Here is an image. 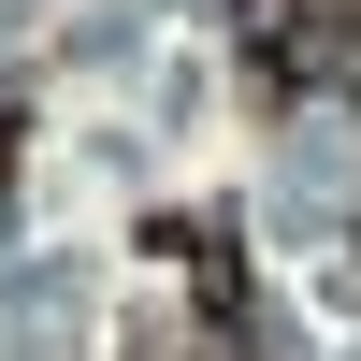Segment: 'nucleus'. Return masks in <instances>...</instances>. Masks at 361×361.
<instances>
[{"instance_id": "1", "label": "nucleus", "mask_w": 361, "mask_h": 361, "mask_svg": "<svg viewBox=\"0 0 361 361\" xmlns=\"http://www.w3.org/2000/svg\"><path fill=\"white\" fill-rule=\"evenodd\" d=\"M231 58H246L260 102L333 87V0H231Z\"/></svg>"}, {"instance_id": "2", "label": "nucleus", "mask_w": 361, "mask_h": 361, "mask_svg": "<svg viewBox=\"0 0 361 361\" xmlns=\"http://www.w3.org/2000/svg\"><path fill=\"white\" fill-rule=\"evenodd\" d=\"M145 246H159V260H188V275H202V304L231 318V289H246V275H231V217H159Z\"/></svg>"}, {"instance_id": "3", "label": "nucleus", "mask_w": 361, "mask_h": 361, "mask_svg": "<svg viewBox=\"0 0 361 361\" xmlns=\"http://www.w3.org/2000/svg\"><path fill=\"white\" fill-rule=\"evenodd\" d=\"M333 87L361 102V0H333Z\"/></svg>"}, {"instance_id": "4", "label": "nucleus", "mask_w": 361, "mask_h": 361, "mask_svg": "<svg viewBox=\"0 0 361 361\" xmlns=\"http://www.w3.org/2000/svg\"><path fill=\"white\" fill-rule=\"evenodd\" d=\"M0 188H15V102H0Z\"/></svg>"}]
</instances>
